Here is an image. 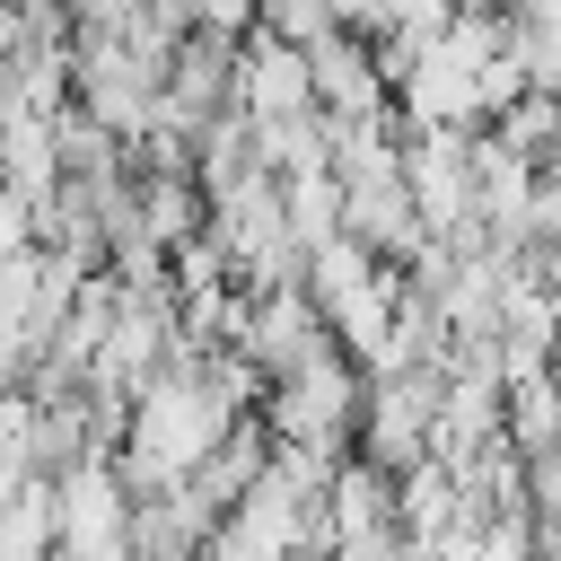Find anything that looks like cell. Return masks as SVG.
<instances>
[{
    "label": "cell",
    "instance_id": "obj_3",
    "mask_svg": "<svg viewBox=\"0 0 561 561\" xmlns=\"http://www.w3.org/2000/svg\"><path fill=\"white\" fill-rule=\"evenodd\" d=\"M403 184L421 202L430 237H456L465 219H482V184H473V131H403Z\"/></svg>",
    "mask_w": 561,
    "mask_h": 561
},
{
    "label": "cell",
    "instance_id": "obj_9",
    "mask_svg": "<svg viewBox=\"0 0 561 561\" xmlns=\"http://www.w3.org/2000/svg\"><path fill=\"white\" fill-rule=\"evenodd\" d=\"M508 447H517L526 465L561 456V368H543V377H517V386H508Z\"/></svg>",
    "mask_w": 561,
    "mask_h": 561
},
{
    "label": "cell",
    "instance_id": "obj_8",
    "mask_svg": "<svg viewBox=\"0 0 561 561\" xmlns=\"http://www.w3.org/2000/svg\"><path fill=\"white\" fill-rule=\"evenodd\" d=\"M333 543H359V535H394V473H377L368 456H351L333 473Z\"/></svg>",
    "mask_w": 561,
    "mask_h": 561
},
{
    "label": "cell",
    "instance_id": "obj_2",
    "mask_svg": "<svg viewBox=\"0 0 561 561\" xmlns=\"http://www.w3.org/2000/svg\"><path fill=\"white\" fill-rule=\"evenodd\" d=\"M438 394H447V368H394V377H368L359 456H368L377 473H412V465H430V438H438Z\"/></svg>",
    "mask_w": 561,
    "mask_h": 561
},
{
    "label": "cell",
    "instance_id": "obj_7",
    "mask_svg": "<svg viewBox=\"0 0 561 561\" xmlns=\"http://www.w3.org/2000/svg\"><path fill=\"white\" fill-rule=\"evenodd\" d=\"M394 535H403L412 561H430V552L456 535V473H447L438 456L412 465V473H394Z\"/></svg>",
    "mask_w": 561,
    "mask_h": 561
},
{
    "label": "cell",
    "instance_id": "obj_4",
    "mask_svg": "<svg viewBox=\"0 0 561 561\" xmlns=\"http://www.w3.org/2000/svg\"><path fill=\"white\" fill-rule=\"evenodd\" d=\"M228 351H245L263 377H289V368H307L316 351H342L333 333H324V316H316V298L307 289H263V298H245V316H237V342Z\"/></svg>",
    "mask_w": 561,
    "mask_h": 561
},
{
    "label": "cell",
    "instance_id": "obj_1",
    "mask_svg": "<svg viewBox=\"0 0 561 561\" xmlns=\"http://www.w3.org/2000/svg\"><path fill=\"white\" fill-rule=\"evenodd\" d=\"M359 412H368V368L351 351H316L307 368L272 377V394H263L272 447H298V456H324V465L359 456Z\"/></svg>",
    "mask_w": 561,
    "mask_h": 561
},
{
    "label": "cell",
    "instance_id": "obj_14",
    "mask_svg": "<svg viewBox=\"0 0 561 561\" xmlns=\"http://www.w3.org/2000/svg\"><path fill=\"white\" fill-rule=\"evenodd\" d=\"M26 368H35L26 333H0V394H26Z\"/></svg>",
    "mask_w": 561,
    "mask_h": 561
},
{
    "label": "cell",
    "instance_id": "obj_5",
    "mask_svg": "<svg viewBox=\"0 0 561 561\" xmlns=\"http://www.w3.org/2000/svg\"><path fill=\"white\" fill-rule=\"evenodd\" d=\"M237 114H245L254 131H263V123H298V114H316V70H307V53L254 26L245 53H237Z\"/></svg>",
    "mask_w": 561,
    "mask_h": 561
},
{
    "label": "cell",
    "instance_id": "obj_6",
    "mask_svg": "<svg viewBox=\"0 0 561 561\" xmlns=\"http://www.w3.org/2000/svg\"><path fill=\"white\" fill-rule=\"evenodd\" d=\"M307 70H316V114H333V123H377V114H394V88H386L368 35L333 26V35L307 53Z\"/></svg>",
    "mask_w": 561,
    "mask_h": 561
},
{
    "label": "cell",
    "instance_id": "obj_11",
    "mask_svg": "<svg viewBox=\"0 0 561 561\" xmlns=\"http://www.w3.org/2000/svg\"><path fill=\"white\" fill-rule=\"evenodd\" d=\"M254 26L280 35V44H298V53H316V44L342 26V9H333V0H254Z\"/></svg>",
    "mask_w": 561,
    "mask_h": 561
},
{
    "label": "cell",
    "instance_id": "obj_13",
    "mask_svg": "<svg viewBox=\"0 0 561 561\" xmlns=\"http://www.w3.org/2000/svg\"><path fill=\"white\" fill-rule=\"evenodd\" d=\"M0 254H35V202L0 184Z\"/></svg>",
    "mask_w": 561,
    "mask_h": 561
},
{
    "label": "cell",
    "instance_id": "obj_12",
    "mask_svg": "<svg viewBox=\"0 0 561 561\" xmlns=\"http://www.w3.org/2000/svg\"><path fill=\"white\" fill-rule=\"evenodd\" d=\"M35 280H44V254H0V333H18V324H26Z\"/></svg>",
    "mask_w": 561,
    "mask_h": 561
},
{
    "label": "cell",
    "instance_id": "obj_10",
    "mask_svg": "<svg viewBox=\"0 0 561 561\" xmlns=\"http://www.w3.org/2000/svg\"><path fill=\"white\" fill-rule=\"evenodd\" d=\"M280 202H289V237H298L307 254L342 237V175H333V167H316V175H289V184H280Z\"/></svg>",
    "mask_w": 561,
    "mask_h": 561
}]
</instances>
